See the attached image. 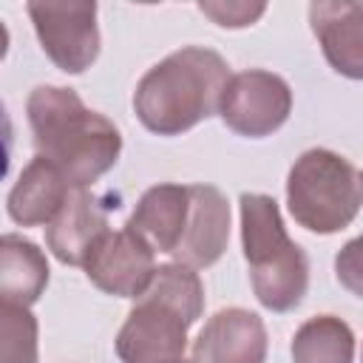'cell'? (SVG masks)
Returning a JSON list of instances; mask_svg holds the SVG:
<instances>
[{
	"mask_svg": "<svg viewBox=\"0 0 363 363\" xmlns=\"http://www.w3.org/2000/svg\"><path fill=\"white\" fill-rule=\"evenodd\" d=\"M48 261L45 252L14 233L0 238V298L11 306H28L40 301L48 286Z\"/></svg>",
	"mask_w": 363,
	"mask_h": 363,
	"instance_id": "cell-15",
	"label": "cell"
},
{
	"mask_svg": "<svg viewBox=\"0 0 363 363\" xmlns=\"http://www.w3.org/2000/svg\"><path fill=\"white\" fill-rule=\"evenodd\" d=\"M286 207L295 224L309 233H340L363 207L360 173L340 153L329 147H309L289 167Z\"/></svg>",
	"mask_w": 363,
	"mask_h": 363,
	"instance_id": "cell-5",
	"label": "cell"
},
{
	"mask_svg": "<svg viewBox=\"0 0 363 363\" xmlns=\"http://www.w3.org/2000/svg\"><path fill=\"white\" fill-rule=\"evenodd\" d=\"M204 312V284L187 264H159L150 286L136 298L119 335L122 363H182L187 329Z\"/></svg>",
	"mask_w": 363,
	"mask_h": 363,
	"instance_id": "cell-3",
	"label": "cell"
},
{
	"mask_svg": "<svg viewBox=\"0 0 363 363\" xmlns=\"http://www.w3.org/2000/svg\"><path fill=\"white\" fill-rule=\"evenodd\" d=\"M292 113V88L284 77L264 71V68H247L230 77L218 116L221 122L247 139H264L275 133Z\"/></svg>",
	"mask_w": 363,
	"mask_h": 363,
	"instance_id": "cell-7",
	"label": "cell"
},
{
	"mask_svg": "<svg viewBox=\"0 0 363 363\" xmlns=\"http://www.w3.org/2000/svg\"><path fill=\"white\" fill-rule=\"evenodd\" d=\"M3 363H37V318L28 306H0Z\"/></svg>",
	"mask_w": 363,
	"mask_h": 363,
	"instance_id": "cell-17",
	"label": "cell"
},
{
	"mask_svg": "<svg viewBox=\"0 0 363 363\" xmlns=\"http://www.w3.org/2000/svg\"><path fill=\"white\" fill-rule=\"evenodd\" d=\"M289 354L292 363H352L354 332L337 315H315L295 329Z\"/></svg>",
	"mask_w": 363,
	"mask_h": 363,
	"instance_id": "cell-16",
	"label": "cell"
},
{
	"mask_svg": "<svg viewBox=\"0 0 363 363\" xmlns=\"http://www.w3.org/2000/svg\"><path fill=\"white\" fill-rule=\"evenodd\" d=\"M45 57L65 74L88 71L99 57V26L94 0L28 3L26 6Z\"/></svg>",
	"mask_w": 363,
	"mask_h": 363,
	"instance_id": "cell-6",
	"label": "cell"
},
{
	"mask_svg": "<svg viewBox=\"0 0 363 363\" xmlns=\"http://www.w3.org/2000/svg\"><path fill=\"white\" fill-rule=\"evenodd\" d=\"M82 269L88 281L105 295L136 301L156 275V258L150 244H145L133 230L125 227L116 233L108 230L91 250Z\"/></svg>",
	"mask_w": 363,
	"mask_h": 363,
	"instance_id": "cell-8",
	"label": "cell"
},
{
	"mask_svg": "<svg viewBox=\"0 0 363 363\" xmlns=\"http://www.w3.org/2000/svg\"><path fill=\"white\" fill-rule=\"evenodd\" d=\"M74 187L48 159L34 156L9 190L6 210L20 227H48Z\"/></svg>",
	"mask_w": 363,
	"mask_h": 363,
	"instance_id": "cell-14",
	"label": "cell"
},
{
	"mask_svg": "<svg viewBox=\"0 0 363 363\" xmlns=\"http://www.w3.org/2000/svg\"><path fill=\"white\" fill-rule=\"evenodd\" d=\"M267 352V326L244 306L218 309L193 340V363H264Z\"/></svg>",
	"mask_w": 363,
	"mask_h": 363,
	"instance_id": "cell-9",
	"label": "cell"
},
{
	"mask_svg": "<svg viewBox=\"0 0 363 363\" xmlns=\"http://www.w3.org/2000/svg\"><path fill=\"white\" fill-rule=\"evenodd\" d=\"M108 210L88 190H71L54 221L45 227L51 255L68 267H85L96 241L108 233Z\"/></svg>",
	"mask_w": 363,
	"mask_h": 363,
	"instance_id": "cell-12",
	"label": "cell"
},
{
	"mask_svg": "<svg viewBox=\"0 0 363 363\" xmlns=\"http://www.w3.org/2000/svg\"><path fill=\"white\" fill-rule=\"evenodd\" d=\"M187 187H190V213L173 258L193 269H207L227 250L230 204L224 193L213 184H187Z\"/></svg>",
	"mask_w": 363,
	"mask_h": 363,
	"instance_id": "cell-10",
	"label": "cell"
},
{
	"mask_svg": "<svg viewBox=\"0 0 363 363\" xmlns=\"http://www.w3.org/2000/svg\"><path fill=\"white\" fill-rule=\"evenodd\" d=\"M241 247L258 303L269 312H292L309 289V258L286 235L278 201L264 193H241Z\"/></svg>",
	"mask_w": 363,
	"mask_h": 363,
	"instance_id": "cell-4",
	"label": "cell"
},
{
	"mask_svg": "<svg viewBox=\"0 0 363 363\" xmlns=\"http://www.w3.org/2000/svg\"><path fill=\"white\" fill-rule=\"evenodd\" d=\"M309 26L332 71L363 79V3L318 0L309 6Z\"/></svg>",
	"mask_w": 363,
	"mask_h": 363,
	"instance_id": "cell-11",
	"label": "cell"
},
{
	"mask_svg": "<svg viewBox=\"0 0 363 363\" xmlns=\"http://www.w3.org/2000/svg\"><path fill=\"white\" fill-rule=\"evenodd\" d=\"M199 11L221 28H244L267 11V3H199Z\"/></svg>",
	"mask_w": 363,
	"mask_h": 363,
	"instance_id": "cell-19",
	"label": "cell"
},
{
	"mask_svg": "<svg viewBox=\"0 0 363 363\" xmlns=\"http://www.w3.org/2000/svg\"><path fill=\"white\" fill-rule=\"evenodd\" d=\"M335 275L343 289L363 298V235L346 241L335 255Z\"/></svg>",
	"mask_w": 363,
	"mask_h": 363,
	"instance_id": "cell-18",
	"label": "cell"
},
{
	"mask_svg": "<svg viewBox=\"0 0 363 363\" xmlns=\"http://www.w3.org/2000/svg\"><path fill=\"white\" fill-rule=\"evenodd\" d=\"M360 187H363V173H360Z\"/></svg>",
	"mask_w": 363,
	"mask_h": 363,
	"instance_id": "cell-20",
	"label": "cell"
},
{
	"mask_svg": "<svg viewBox=\"0 0 363 363\" xmlns=\"http://www.w3.org/2000/svg\"><path fill=\"white\" fill-rule=\"evenodd\" d=\"M26 119L37 156L60 167L74 190H88L119 162V128L91 111L74 88L37 85L26 99Z\"/></svg>",
	"mask_w": 363,
	"mask_h": 363,
	"instance_id": "cell-1",
	"label": "cell"
},
{
	"mask_svg": "<svg viewBox=\"0 0 363 363\" xmlns=\"http://www.w3.org/2000/svg\"><path fill=\"white\" fill-rule=\"evenodd\" d=\"M227 60L204 45H184L147 68L133 91L136 119L156 136H182L221 108Z\"/></svg>",
	"mask_w": 363,
	"mask_h": 363,
	"instance_id": "cell-2",
	"label": "cell"
},
{
	"mask_svg": "<svg viewBox=\"0 0 363 363\" xmlns=\"http://www.w3.org/2000/svg\"><path fill=\"white\" fill-rule=\"evenodd\" d=\"M182 363H193V360H182Z\"/></svg>",
	"mask_w": 363,
	"mask_h": 363,
	"instance_id": "cell-21",
	"label": "cell"
},
{
	"mask_svg": "<svg viewBox=\"0 0 363 363\" xmlns=\"http://www.w3.org/2000/svg\"><path fill=\"white\" fill-rule=\"evenodd\" d=\"M187 213H190V187L164 182L142 193L125 227L133 230L145 244H150L153 252L159 250L173 255L184 235Z\"/></svg>",
	"mask_w": 363,
	"mask_h": 363,
	"instance_id": "cell-13",
	"label": "cell"
}]
</instances>
